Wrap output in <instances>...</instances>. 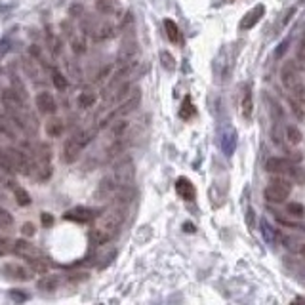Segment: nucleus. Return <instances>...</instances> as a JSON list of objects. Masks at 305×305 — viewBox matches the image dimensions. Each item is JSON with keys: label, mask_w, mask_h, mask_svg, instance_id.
<instances>
[{"label": "nucleus", "mask_w": 305, "mask_h": 305, "mask_svg": "<svg viewBox=\"0 0 305 305\" xmlns=\"http://www.w3.org/2000/svg\"><path fill=\"white\" fill-rule=\"evenodd\" d=\"M124 218H126L124 208H113L107 214H103L101 218H99V221L95 223V227L92 229V233H90L92 243L101 246V244L109 243L111 239H115L120 225L124 223Z\"/></svg>", "instance_id": "1"}, {"label": "nucleus", "mask_w": 305, "mask_h": 305, "mask_svg": "<svg viewBox=\"0 0 305 305\" xmlns=\"http://www.w3.org/2000/svg\"><path fill=\"white\" fill-rule=\"evenodd\" d=\"M290 191H292L290 178H286V176H275L273 181H271L265 187V191H263V196H265L267 202L281 204L288 198Z\"/></svg>", "instance_id": "2"}, {"label": "nucleus", "mask_w": 305, "mask_h": 305, "mask_svg": "<svg viewBox=\"0 0 305 305\" xmlns=\"http://www.w3.org/2000/svg\"><path fill=\"white\" fill-rule=\"evenodd\" d=\"M111 178L115 180L118 187H126L132 185L133 178H135V168H133V160L130 157H122L117 164L113 166V174Z\"/></svg>", "instance_id": "3"}, {"label": "nucleus", "mask_w": 305, "mask_h": 305, "mask_svg": "<svg viewBox=\"0 0 305 305\" xmlns=\"http://www.w3.org/2000/svg\"><path fill=\"white\" fill-rule=\"evenodd\" d=\"M6 153H8L10 164H12V168H14V172H19V174H23V176H31L32 162L29 160V157L25 155L23 151L10 147Z\"/></svg>", "instance_id": "4"}, {"label": "nucleus", "mask_w": 305, "mask_h": 305, "mask_svg": "<svg viewBox=\"0 0 305 305\" xmlns=\"http://www.w3.org/2000/svg\"><path fill=\"white\" fill-rule=\"evenodd\" d=\"M14 254L16 256H19V258L27 259V261H32V259H40V258H46L44 256V252L40 250V248H37L35 244H31L29 241H14Z\"/></svg>", "instance_id": "5"}, {"label": "nucleus", "mask_w": 305, "mask_h": 305, "mask_svg": "<svg viewBox=\"0 0 305 305\" xmlns=\"http://www.w3.org/2000/svg\"><path fill=\"white\" fill-rule=\"evenodd\" d=\"M281 82L282 86L290 90V92H294L301 82H299V77H297V67H296V61H284L281 69Z\"/></svg>", "instance_id": "6"}, {"label": "nucleus", "mask_w": 305, "mask_h": 305, "mask_svg": "<svg viewBox=\"0 0 305 305\" xmlns=\"http://www.w3.org/2000/svg\"><path fill=\"white\" fill-rule=\"evenodd\" d=\"M95 218H97V212L94 208H88V206H77V208H71L69 212L63 214V219L77 221V223H88V221H94Z\"/></svg>", "instance_id": "7"}, {"label": "nucleus", "mask_w": 305, "mask_h": 305, "mask_svg": "<svg viewBox=\"0 0 305 305\" xmlns=\"http://www.w3.org/2000/svg\"><path fill=\"white\" fill-rule=\"evenodd\" d=\"M82 143L79 141L77 135H73L69 140L65 141V145H63V155H61V160L65 164H73V162H77L80 157V151H82Z\"/></svg>", "instance_id": "8"}, {"label": "nucleus", "mask_w": 305, "mask_h": 305, "mask_svg": "<svg viewBox=\"0 0 305 305\" xmlns=\"http://www.w3.org/2000/svg\"><path fill=\"white\" fill-rule=\"evenodd\" d=\"M263 14H265V6L263 4H256L254 8H250L246 14L243 16V19H241V31H250V29H254L256 25L259 23V19L263 17Z\"/></svg>", "instance_id": "9"}, {"label": "nucleus", "mask_w": 305, "mask_h": 305, "mask_svg": "<svg viewBox=\"0 0 305 305\" xmlns=\"http://www.w3.org/2000/svg\"><path fill=\"white\" fill-rule=\"evenodd\" d=\"M292 166H294V162H290L288 158L271 157L265 162V170L269 174H273V176H286V178H290Z\"/></svg>", "instance_id": "10"}, {"label": "nucleus", "mask_w": 305, "mask_h": 305, "mask_svg": "<svg viewBox=\"0 0 305 305\" xmlns=\"http://www.w3.org/2000/svg\"><path fill=\"white\" fill-rule=\"evenodd\" d=\"M219 145L227 157H231L236 149V132L233 126H225L219 133Z\"/></svg>", "instance_id": "11"}, {"label": "nucleus", "mask_w": 305, "mask_h": 305, "mask_svg": "<svg viewBox=\"0 0 305 305\" xmlns=\"http://www.w3.org/2000/svg\"><path fill=\"white\" fill-rule=\"evenodd\" d=\"M138 54H140L138 42H135L133 39L124 40V42H122V46H120V52H118V65H122V63L135 61Z\"/></svg>", "instance_id": "12"}, {"label": "nucleus", "mask_w": 305, "mask_h": 305, "mask_svg": "<svg viewBox=\"0 0 305 305\" xmlns=\"http://www.w3.org/2000/svg\"><path fill=\"white\" fill-rule=\"evenodd\" d=\"M0 273L6 275V279H12V281H29L31 279V271H27L25 267L17 265V263H4L0 267Z\"/></svg>", "instance_id": "13"}, {"label": "nucleus", "mask_w": 305, "mask_h": 305, "mask_svg": "<svg viewBox=\"0 0 305 305\" xmlns=\"http://www.w3.org/2000/svg\"><path fill=\"white\" fill-rule=\"evenodd\" d=\"M35 101H37L39 111L44 113V115H54L55 111H57L54 95L50 94V92H40V94H37V99H35Z\"/></svg>", "instance_id": "14"}, {"label": "nucleus", "mask_w": 305, "mask_h": 305, "mask_svg": "<svg viewBox=\"0 0 305 305\" xmlns=\"http://www.w3.org/2000/svg\"><path fill=\"white\" fill-rule=\"evenodd\" d=\"M176 193H178L183 200L191 202V200H195L196 189H195V185L187 180V178H178V181H176Z\"/></svg>", "instance_id": "15"}, {"label": "nucleus", "mask_w": 305, "mask_h": 305, "mask_svg": "<svg viewBox=\"0 0 305 305\" xmlns=\"http://www.w3.org/2000/svg\"><path fill=\"white\" fill-rule=\"evenodd\" d=\"M241 113H243L244 120H252V115H254V99H252L250 86H244L243 97H241Z\"/></svg>", "instance_id": "16"}, {"label": "nucleus", "mask_w": 305, "mask_h": 305, "mask_svg": "<svg viewBox=\"0 0 305 305\" xmlns=\"http://www.w3.org/2000/svg\"><path fill=\"white\" fill-rule=\"evenodd\" d=\"M164 29H166V37L170 39L172 44L183 46V35H181L180 27H178L176 21H172V19H164Z\"/></svg>", "instance_id": "17"}, {"label": "nucleus", "mask_w": 305, "mask_h": 305, "mask_svg": "<svg viewBox=\"0 0 305 305\" xmlns=\"http://www.w3.org/2000/svg\"><path fill=\"white\" fill-rule=\"evenodd\" d=\"M92 31H94L92 35H94L95 40H107L115 35V25H111L105 21V23H101V25H95Z\"/></svg>", "instance_id": "18"}, {"label": "nucleus", "mask_w": 305, "mask_h": 305, "mask_svg": "<svg viewBox=\"0 0 305 305\" xmlns=\"http://www.w3.org/2000/svg\"><path fill=\"white\" fill-rule=\"evenodd\" d=\"M95 99H97V94H95L92 88H84L79 95V107L80 109H90L94 107Z\"/></svg>", "instance_id": "19"}, {"label": "nucleus", "mask_w": 305, "mask_h": 305, "mask_svg": "<svg viewBox=\"0 0 305 305\" xmlns=\"http://www.w3.org/2000/svg\"><path fill=\"white\" fill-rule=\"evenodd\" d=\"M63 130H65V124H63L61 118L54 117L46 122V133L50 138H61Z\"/></svg>", "instance_id": "20"}, {"label": "nucleus", "mask_w": 305, "mask_h": 305, "mask_svg": "<svg viewBox=\"0 0 305 305\" xmlns=\"http://www.w3.org/2000/svg\"><path fill=\"white\" fill-rule=\"evenodd\" d=\"M126 130H128V120H124V118H120V120H115V122H111V130H109L111 140L124 138Z\"/></svg>", "instance_id": "21"}, {"label": "nucleus", "mask_w": 305, "mask_h": 305, "mask_svg": "<svg viewBox=\"0 0 305 305\" xmlns=\"http://www.w3.org/2000/svg\"><path fill=\"white\" fill-rule=\"evenodd\" d=\"M59 277L57 275H46L44 279L39 281V290H44V292H52V290H57L59 286Z\"/></svg>", "instance_id": "22"}, {"label": "nucleus", "mask_w": 305, "mask_h": 305, "mask_svg": "<svg viewBox=\"0 0 305 305\" xmlns=\"http://www.w3.org/2000/svg\"><path fill=\"white\" fill-rule=\"evenodd\" d=\"M193 115H195V105H193V99H191V95H185V97H183V101H181V107H180V118L189 120V118H193Z\"/></svg>", "instance_id": "23"}, {"label": "nucleus", "mask_w": 305, "mask_h": 305, "mask_svg": "<svg viewBox=\"0 0 305 305\" xmlns=\"http://www.w3.org/2000/svg\"><path fill=\"white\" fill-rule=\"evenodd\" d=\"M52 82H54L55 90H59V92L67 90V86H69V82H67V79H65V75H63L59 69H52Z\"/></svg>", "instance_id": "24"}, {"label": "nucleus", "mask_w": 305, "mask_h": 305, "mask_svg": "<svg viewBox=\"0 0 305 305\" xmlns=\"http://www.w3.org/2000/svg\"><path fill=\"white\" fill-rule=\"evenodd\" d=\"M69 40H71V46H73V52H75L77 55L86 52V42L80 39L79 35H75V32L69 31Z\"/></svg>", "instance_id": "25"}, {"label": "nucleus", "mask_w": 305, "mask_h": 305, "mask_svg": "<svg viewBox=\"0 0 305 305\" xmlns=\"http://www.w3.org/2000/svg\"><path fill=\"white\" fill-rule=\"evenodd\" d=\"M261 233H263V239H265L269 244L277 243V231L269 225V221H267V219H261Z\"/></svg>", "instance_id": "26"}, {"label": "nucleus", "mask_w": 305, "mask_h": 305, "mask_svg": "<svg viewBox=\"0 0 305 305\" xmlns=\"http://www.w3.org/2000/svg\"><path fill=\"white\" fill-rule=\"evenodd\" d=\"M95 10L105 14V16H111V14L117 10V4H115L113 0H97V2H95Z\"/></svg>", "instance_id": "27"}, {"label": "nucleus", "mask_w": 305, "mask_h": 305, "mask_svg": "<svg viewBox=\"0 0 305 305\" xmlns=\"http://www.w3.org/2000/svg\"><path fill=\"white\" fill-rule=\"evenodd\" d=\"M14 195H16V202L19 206H29L31 204V195L23 187H14Z\"/></svg>", "instance_id": "28"}, {"label": "nucleus", "mask_w": 305, "mask_h": 305, "mask_svg": "<svg viewBox=\"0 0 305 305\" xmlns=\"http://www.w3.org/2000/svg\"><path fill=\"white\" fill-rule=\"evenodd\" d=\"M0 133H4V135L10 138V140H16V133H14L12 128H10L8 118L4 117V113H2V111H0Z\"/></svg>", "instance_id": "29"}, {"label": "nucleus", "mask_w": 305, "mask_h": 305, "mask_svg": "<svg viewBox=\"0 0 305 305\" xmlns=\"http://www.w3.org/2000/svg\"><path fill=\"white\" fill-rule=\"evenodd\" d=\"M301 138H303V135H301L297 126H288V128H286V140H288L292 145H297V143L301 141Z\"/></svg>", "instance_id": "30"}, {"label": "nucleus", "mask_w": 305, "mask_h": 305, "mask_svg": "<svg viewBox=\"0 0 305 305\" xmlns=\"http://www.w3.org/2000/svg\"><path fill=\"white\" fill-rule=\"evenodd\" d=\"M286 212L294 218H303L305 216V206L299 202H288L286 204Z\"/></svg>", "instance_id": "31"}, {"label": "nucleus", "mask_w": 305, "mask_h": 305, "mask_svg": "<svg viewBox=\"0 0 305 305\" xmlns=\"http://www.w3.org/2000/svg\"><path fill=\"white\" fill-rule=\"evenodd\" d=\"M14 227V216L8 210L0 208V229H12Z\"/></svg>", "instance_id": "32"}, {"label": "nucleus", "mask_w": 305, "mask_h": 305, "mask_svg": "<svg viewBox=\"0 0 305 305\" xmlns=\"http://www.w3.org/2000/svg\"><path fill=\"white\" fill-rule=\"evenodd\" d=\"M160 63H162V67H164L166 71L176 69V59H174V55L170 54V52H166V50L160 52Z\"/></svg>", "instance_id": "33"}, {"label": "nucleus", "mask_w": 305, "mask_h": 305, "mask_svg": "<svg viewBox=\"0 0 305 305\" xmlns=\"http://www.w3.org/2000/svg\"><path fill=\"white\" fill-rule=\"evenodd\" d=\"M12 84H14V88H12V90H14V92H16V94L19 95L21 99H23V101H27V97H29V95H27V90H25L23 82H21V80L17 79L16 75L12 77Z\"/></svg>", "instance_id": "34"}, {"label": "nucleus", "mask_w": 305, "mask_h": 305, "mask_svg": "<svg viewBox=\"0 0 305 305\" xmlns=\"http://www.w3.org/2000/svg\"><path fill=\"white\" fill-rule=\"evenodd\" d=\"M267 99H269V105H271V115H273V120H275V122H279V124H281V122H282V117H284V113H282L281 105L275 101L273 97H267Z\"/></svg>", "instance_id": "35"}, {"label": "nucleus", "mask_w": 305, "mask_h": 305, "mask_svg": "<svg viewBox=\"0 0 305 305\" xmlns=\"http://www.w3.org/2000/svg\"><path fill=\"white\" fill-rule=\"evenodd\" d=\"M14 250V241H10L8 236H0V258L6 256Z\"/></svg>", "instance_id": "36"}, {"label": "nucleus", "mask_w": 305, "mask_h": 305, "mask_svg": "<svg viewBox=\"0 0 305 305\" xmlns=\"http://www.w3.org/2000/svg\"><path fill=\"white\" fill-rule=\"evenodd\" d=\"M290 178L301 185V183H305V170L303 168H299L297 164H294L292 166V172H290Z\"/></svg>", "instance_id": "37"}, {"label": "nucleus", "mask_w": 305, "mask_h": 305, "mask_svg": "<svg viewBox=\"0 0 305 305\" xmlns=\"http://www.w3.org/2000/svg\"><path fill=\"white\" fill-rule=\"evenodd\" d=\"M288 44H290V40H288V39H284V40L281 42V44L277 46V50H275V57H277V59H281L282 55H284V52L288 50Z\"/></svg>", "instance_id": "38"}, {"label": "nucleus", "mask_w": 305, "mask_h": 305, "mask_svg": "<svg viewBox=\"0 0 305 305\" xmlns=\"http://www.w3.org/2000/svg\"><path fill=\"white\" fill-rule=\"evenodd\" d=\"M296 57H297V61H299V63H305V37L299 40V44H297Z\"/></svg>", "instance_id": "39"}, {"label": "nucleus", "mask_w": 305, "mask_h": 305, "mask_svg": "<svg viewBox=\"0 0 305 305\" xmlns=\"http://www.w3.org/2000/svg\"><path fill=\"white\" fill-rule=\"evenodd\" d=\"M10 297L14 299V301H27L29 296L25 294V292H17V290H10Z\"/></svg>", "instance_id": "40"}, {"label": "nucleus", "mask_w": 305, "mask_h": 305, "mask_svg": "<svg viewBox=\"0 0 305 305\" xmlns=\"http://www.w3.org/2000/svg\"><path fill=\"white\" fill-rule=\"evenodd\" d=\"M8 50H10V37H6V39L0 40V57L8 54Z\"/></svg>", "instance_id": "41"}, {"label": "nucleus", "mask_w": 305, "mask_h": 305, "mask_svg": "<svg viewBox=\"0 0 305 305\" xmlns=\"http://www.w3.org/2000/svg\"><path fill=\"white\" fill-rule=\"evenodd\" d=\"M40 218H42V225L44 227H50L52 223H54V216H52V214H48V212H42V214H40Z\"/></svg>", "instance_id": "42"}, {"label": "nucleus", "mask_w": 305, "mask_h": 305, "mask_svg": "<svg viewBox=\"0 0 305 305\" xmlns=\"http://www.w3.org/2000/svg\"><path fill=\"white\" fill-rule=\"evenodd\" d=\"M21 231H23V235L31 236V235H35V225H32V223H25Z\"/></svg>", "instance_id": "43"}, {"label": "nucleus", "mask_w": 305, "mask_h": 305, "mask_svg": "<svg viewBox=\"0 0 305 305\" xmlns=\"http://www.w3.org/2000/svg\"><path fill=\"white\" fill-rule=\"evenodd\" d=\"M254 219H256V212L250 208V210L246 212V221H248V227H250V229H252V223H254Z\"/></svg>", "instance_id": "44"}, {"label": "nucleus", "mask_w": 305, "mask_h": 305, "mask_svg": "<svg viewBox=\"0 0 305 305\" xmlns=\"http://www.w3.org/2000/svg\"><path fill=\"white\" fill-rule=\"evenodd\" d=\"M183 229H185V233H195V225L193 223H183Z\"/></svg>", "instance_id": "45"}, {"label": "nucleus", "mask_w": 305, "mask_h": 305, "mask_svg": "<svg viewBox=\"0 0 305 305\" xmlns=\"http://www.w3.org/2000/svg\"><path fill=\"white\" fill-rule=\"evenodd\" d=\"M299 254H301V256L305 258V244H301V248H299Z\"/></svg>", "instance_id": "46"}, {"label": "nucleus", "mask_w": 305, "mask_h": 305, "mask_svg": "<svg viewBox=\"0 0 305 305\" xmlns=\"http://www.w3.org/2000/svg\"><path fill=\"white\" fill-rule=\"evenodd\" d=\"M227 2H233V0H227Z\"/></svg>", "instance_id": "47"}]
</instances>
